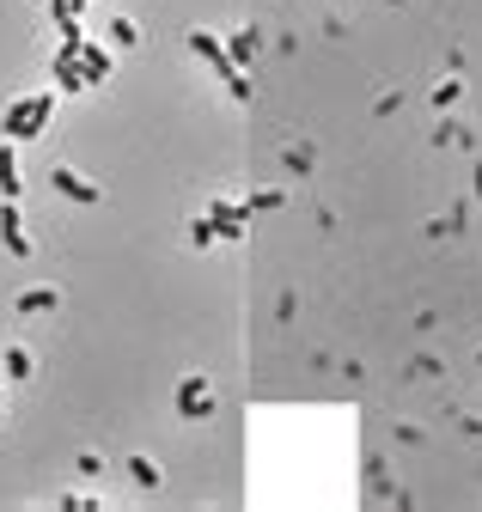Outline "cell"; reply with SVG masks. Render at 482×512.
Masks as SVG:
<instances>
[{
	"label": "cell",
	"mask_w": 482,
	"mask_h": 512,
	"mask_svg": "<svg viewBox=\"0 0 482 512\" xmlns=\"http://www.w3.org/2000/svg\"><path fill=\"white\" fill-rule=\"evenodd\" d=\"M49 110H55L49 98H25V104H13V110H7V135H13V141L37 135V128H43V116H49Z\"/></svg>",
	"instance_id": "1"
},
{
	"label": "cell",
	"mask_w": 482,
	"mask_h": 512,
	"mask_svg": "<svg viewBox=\"0 0 482 512\" xmlns=\"http://www.w3.org/2000/svg\"><path fill=\"white\" fill-rule=\"evenodd\" d=\"M0 238H7V244H13L19 256L31 250V244H25V232H19V214H13V208H7V214H0Z\"/></svg>",
	"instance_id": "2"
},
{
	"label": "cell",
	"mask_w": 482,
	"mask_h": 512,
	"mask_svg": "<svg viewBox=\"0 0 482 512\" xmlns=\"http://www.w3.org/2000/svg\"><path fill=\"white\" fill-rule=\"evenodd\" d=\"M7 372H13V378H25V372H31V354H19V348H13V354H7Z\"/></svg>",
	"instance_id": "6"
},
{
	"label": "cell",
	"mask_w": 482,
	"mask_h": 512,
	"mask_svg": "<svg viewBox=\"0 0 482 512\" xmlns=\"http://www.w3.org/2000/svg\"><path fill=\"white\" fill-rule=\"evenodd\" d=\"M49 305H55V293H25L19 299V311H49Z\"/></svg>",
	"instance_id": "5"
},
{
	"label": "cell",
	"mask_w": 482,
	"mask_h": 512,
	"mask_svg": "<svg viewBox=\"0 0 482 512\" xmlns=\"http://www.w3.org/2000/svg\"><path fill=\"white\" fill-rule=\"evenodd\" d=\"M55 183H62V189H68V196H74V202H92V189H86V183H80L74 171H55Z\"/></svg>",
	"instance_id": "4"
},
{
	"label": "cell",
	"mask_w": 482,
	"mask_h": 512,
	"mask_svg": "<svg viewBox=\"0 0 482 512\" xmlns=\"http://www.w3.org/2000/svg\"><path fill=\"white\" fill-rule=\"evenodd\" d=\"M0 196H19V171H13V153H0Z\"/></svg>",
	"instance_id": "3"
}]
</instances>
